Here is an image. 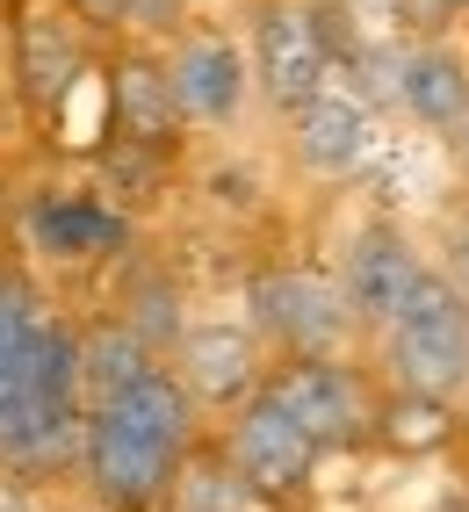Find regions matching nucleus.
Returning <instances> with one entry per match:
<instances>
[{
	"label": "nucleus",
	"mask_w": 469,
	"mask_h": 512,
	"mask_svg": "<svg viewBox=\"0 0 469 512\" xmlns=\"http://www.w3.org/2000/svg\"><path fill=\"white\" fill-rule=\"evenodd\" d=\"M8 73H15L22 109L58 123L65 101H73L87 80H102V65H94V37L58 8V0H22V8H15V58H8Z\"/></svg>",
	"instance_id": "1a4fd4ad"
},
{
	"label": "nucleus",
	"mask_w": 469,
	"mask_h": 512,
	"mask_svg": "<svg viewBox=\"0 0 469 512\" xmlns=\"http://www.w3.org/2000/svg\"><path fill=\"white\" fill-rule=\"evenodd\" d=\"M65 15H73L94 44H109V37H123V0H58Z\"/></svg>",
	"instance_id": "5701e85b"
},
{
	"label": "nucleus",
	"mask_w": 469,
	"mask_h": 512,
	"mask_svg": "<svg viewBox=\"0 0 469 512\" xmlns=\"http://www.w3.org/2000/svg\"><path fill=\"white\" fill-rule=\"evenodd\" d=\"M455 15H462L455 0H397V29H405V37H441Z\"/></svg>",
	"instance_id": "4be33fe9"
},
{
	"label": "nucleus",
	"mask_w": 469,
	"mask_h": 512,
	"mask_svg": "<svg viewBox=\"0 0 469 512\" xmlns=\"http://www.w3.org/2000/svg\"><path fill=\"white\" fill-rule=\"evenodd\" d=\"M159 512H260V498L239 484V476L224 469V455L217 448H195L188 455V469L174 476V491H166V505Z\"/></svg>",
	"instance_id": "aec40b11"
},
{
	"label": "nucleus",
	"mask_w": 469,
	"mask_h": 512,
	"mask_svg": "<svg viewBox=\"0 0 469 512\" xmlns=\"http://www.w3.org/2000/svg\"><path fill=\"white\" fill-rule=\"evenodd\" d=\"M361 44V29L332 8V0H260L253 15V94L275 116H296L304 101H318L332 87V73L347 65V51Z\"/></svg>",
	"instance_id": "7ed1b4c3"
},
{
	"label": "nucleus",
	"mask_w": 469,
	"mask_h": 512,
	"mask_svg": "<svg viewBox=\"0 0 469 512\" xmlns=\"http://www.w3.org/2000/svg\"><path fill=\"white\" fill-rule=\"evenodd\" d=\"M195 448H203V412L159 361L116 397L87 404L73 484L87 491L94 512H159Z\"/></svg>",
	"instance_id": "f03ea898"
},
{
	"label": "nucleus",
	"mask_w": 469,
	"mask_h": 512,
	"mask_svg": "<svg viewBox=\"0 0 469 512\" xmlns=\"http://www.w3.org/2000/svg\"><path fill=\"white\" fill-rule=\"evenodd\" d=\"M102 311H116V318L166 361V354L181 347V332H188V289L174 282V267H166L159 253L130 246V253L116 260V303H102Z\"/></svg>",
	"instance_id": "2eb2a0df"
},
{
	"label": "nucleus",
	"mask_w": 469,
	"mask_h": 512,
	"mask_svg": "<svg viewBox=\"0 0 469 512\" xmlns=\"http://www.w3.org/2000/svg\"><path fill=\"white\" fill-rule=\"evenodd\" d=\"M455 8H462V15H469V0H455Z\"/></svg>",
	"instance_id": "cd10ccee"
},
{
	"label": "nucleus",
	"mask_w": 469,
	"mask_h": 512,
	"mask_svg": "<svg viewBox=\"0 0 469 512\" xmlns=\"http://www.w3.org/2000/svg\"><path fill=\"white\" fill-rule=\"evenodd\" d=\"M332 8H340L361 37H390L397 29V0H332Z\"/></svg>",
	"instance_id": "b1692460"
},
{
	"label": "nucleus",
	"mask_w": 469,
	"mask_h": 512,
	"mask_svg": "<svg viewBox=\"0 0 469 512\" xmlns=\"http://www.w3.org/2000/svg\"><path fill=\"white\" fill-rule=\"evenodd\" d=\"M455 433H462V419L441 397H412V390L376 397V440L397 448V455H433V448H448Z\"/></svg>",
	"instance_id": "6ab92c4d"
},
{
	"label": "nucleus",
	"mask_w": 469,
	"mask_h": 512,
	"mask_svg": "<svg viewBox=\"0 0 469 512\" xmlns=\"http://www.w3.org/2000/svg\"><path fill=\"white\" fill-rule=\"evenodd\" d=\"M166 58V87H174V109L188 130H231L253 101V65L246 44L217 22H188L174 44L159 51Z\"/></svg>",
	"instance_id": "9d476101"
},
{
	"label": "nucleus",
	"mask_w": 469,
	"mask_h": 512,
	"mask_svg": "<svg viewBox=\"0 0 469 512\" xmlns=\"http://www.w3.org/2000/svg\"><path fill=\"white\" fill-rule=\"evenodd\" d=\"M246 332L282 361H311V354H347L354 347V318H347L340 282H332L325 267H304V260L260 267L246 282Z\"/></svg>",
	"instance_id": "39448f33"
},
{
	"label": "nucleus",
	"mask_w": 469,
	"mask_h": 512,
	"mask_svg": "<svg viewBox=\"0 0 469 512\" xmlns=\"http://www.w3.org/2000/svg\"><path fill=\"white\" fill-rule=\"evenodd\" d=\"M166 368H174V383L195 397V412L224 419L260 390L267 347L246 332V318H188V332H181V347L166 354Z\"/></svg>",
	"instance_id": "9b49d317"
},
{
	"label": "nucleus",
	"mask_w": 469,
	"mask_h": 512,
	"mask_svg": "<svg viewBox=\"0 0 469 512\" xmlns=\"http://www.w3.org/2000/svg\"><path fill=\"white\" fill-rule=\"evenodd\" d=\"M426 275H433V260H426L397 224H361V231L347 238L340 267H332V282H340V296H347L354 332H383V325L419 296Z\"/></svg>",
	"instance_id": "f8f14e48"
},
{
	"label": "nucleus",
	"mask_w": 469,
	"mask_h": 512,
	"mask_svg": "<svg viewBox=\"0 0 469 512\" xmlns=\"http://www.w3.org/2000/svg\"><path fill=\"white\" fill-rule=\"evenodd\" d=\"M448 152H455V166L469 174V109H462V116H455V130H448Z\"/></svg>",
	"instance_id": "bb28decb"
},
{
	"label": "nucleus",
	"mask_w": 469,
	"mask_h": 512,
	"mask_svg": "<svg viewBox=\"0 0 469 512\" xmlns=\"http://www.w3.org/2000/svg\"><path fill=\"white\" fill-rule=\"evenodd\" d=\"M397 109L433 138H448L455 116L469 109V58L448 37H412L397 51Z\"/></svg>",
	"instance_id": "dca6fc26"
},
{
	"label": "nucleus",
	"mask_w": 469,
	"mask_h": 512,
	"mask_svg": "<svg viewBox=\"0 0 469 512\" xmlns=\"http://www.w3.org/2000/svg\"><path fill=\"white\" fill-rule=\"evenodd\" d=\"M102 138L123 145H152V152H181L188 123L174 109V87H166V58L152 44H123L102 65Z\"/></svg>",
	"instance_id": "ddd939ff"
},
{
	"label": "nucleus",
	"mask_w": 469,
	"mask_h": 512,
	"mask_svg": "<svg viewBox=\"0 0 469 512\" xmlns=\"http://www.w3.org/2000/svg\"><path fill=\"white\" fill-rule=\"evenodd\" d=\"M188 22H195V0H123V37H130V44L166 51Z\"/></svg>",
	"instance_id": "412c9836"
},
{
	"label": "nucleus",
	"mask_w": 469,
	"mask_h": 512,
	"mask_svg": "<svg viewBox=\"0 0 469 512\" xmlns=\"http://www.w3.org/2000/svg\"><path fill=\"white\" fill-rule=\"evenodd\" d=\"M462 433H469V412H462Z\"/></svg>",
	"instance_id": "c85d7f7f"
},
{
	"label": "nucleus",
	"mask_w": 469,
	"mask_h": 512,
	"mask_svg": "<svg viewBox=\"0 0 469 512\" xmlns=\"http://www.w3.org/2000/svg\"><path fill=\"white\" fill-rule=\"evenodd\" d=\"M87 181L102 188L116 210L138 224V217H152L159 202H166V188H174V152H152V145H123V138H102L94 145V166H87Z\"/></svg>",
	"instance_id": "a211bd4d"
},
{
	"label": "nucleus",
	"mask_w": 469,
	"mask_h": 512,
	"mask_svg": "<svg viewBox=\"0 0 469 512\" xmlns=\"http://www.w3.org/2000/svg\"><path fill=\"white\" fill-rule=\"evenodd\" d=\"M376 361H383V383L390 390H412V397H469V296L433 267L419 282V296L376 332Z\"/></svg>",
	"instance_id": "20e7f679"
},
{
	"label": "nucleus",
	"mask_w": 469,
	"mask_h": 512,
	"mask_svg": "<svg viewBox=\"0 0 469 512\" xmlns=\"http://www.w3.org/2000/svg\"><path fill=\"white\" fill-rule=\"evenodd\" d=\"M217 455H224V469L239 476V484H246L260 505H289V498H304V491H311V476H318V462H325V455L311 448V433L296 426L267 390H253L239 412H224Z\"/></svg>",
	"instance_id": "6e6552de"
},
{
	"label": "nucleus",
	"mask_w": 469,
	"mask_h": 512,
	"mask_svg": "<svg viewBox=\"0 0 469 512\" xmlns=\"http://www.w3.org/2000/svg\"><path fill=\"white\" fill-rule=\"evenodd\" d=\"M0 512H58L51 484H22V476H0Z\"/></svg>",
	"instance_id": "393cba45"
},
{
	"label": "nucleus",
	"mask_w": 469,
	"mask_h": 512,
	"mask_svg": "<svg viewBox=\"0 0 469 512\" xmlns=\"http://www.w3.org/2000/svg\"><path fill=\"white\" fill-rule=\"evenodd\" d=\"M73 332L58 303L0 275V476L22 484H65L80 462V383H73Z\"/></svg>",
	"instance_id": "f257e3e1"
},
{
	"label": "nucleus",
	"mask_w": 469,
	"mask_h": 512,
	"mask_svg": "<svg viewBox=\"0 0 469 512\" xmlns=\"http://www.w3.org/2000/svg\"><path fill=\"white\" fill-rule=\"evenodd\" d=\"M289 152L304 174L318 181H347L368 166V152H376V109H361V101L332 80L318 101H304V109L289 116Z\"/></svg>",
	"instance_id": "4468645a"
},
{
	"label": "nucleus",
	"mask_w": 469,
	"mask_h": 512,
	"mask_svg": "<svg viewBox=\"0 0 469 512\" xmlns=\"http://www.w3.org/2000/svg\"><path fill=\"white\" fill-rule=\"evenodd\" d=\"M145 368H159V354H152V347H145V339L130 332L116 311L80 318V332H73V383H80V404L116 397L123 383H138Z\"/></svg>",
	"instance_id": "f3484780"
},
{
	"label": "nucleus",
	"mask_w": 469,
	"mask_h": 512,
	"mask_svg": "<svg viewBox=\"0 0 469 512\" xmlns=\"http://www.w3.org/2000/svg\"><path fill=\"white\" fill-rule=\"evenodd\" d=\"M260 390L311 433L318 455H354L376 440V390L347 354H311V361H275Z\"/></svg>",
	"instance_id": "0eeeda50"
},
{
	"label": "nucleus",
	"mask_w": 469,
	"mask_h": 512,
	"mask_svg": "<svg viewBox=\"0 0 469 512\" xmlns=\"http://www.w3.org/2000/svg\"><path fill=\"white\" fill-rule=\"evenodd\" d=\"M15 231H22V253L37 267H58V275H94V267H116L130 246H138V224H130L94 181L37 188L22 202Z\"/></svg>",
	"instance_id": "423d86ee"
},
{
	"label": "nucleus",
	"mask_w": 469,
	"mask_h": 512,
	"mask_svg": "<svg viewBox=\"0 0 469 512\" xmlns=\"http://www.w3.org/2000/svg\"><path fill=\"white\" fill-rule=\"evenodd\" d=\"M441 275H448V282H455V289L469 296V217H462V224L448 231V267H441Z\"/></svg>",
	"instance_id": "a878e982"
}]
</instances>
